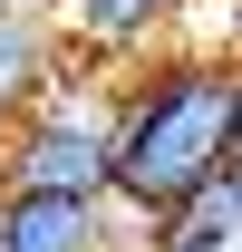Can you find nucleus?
<instances>
[{
	"instance_id": "nucleus-1",
	"label": "nucleus",
	"mask_w": 242,
	"mask_h": 252,
	"mask_svg": "<svg viewBox=\"0 0 242 252\" xmlns=\"http://www.w3.org/2000/svg\"><path fill=\"white\" fill-rule=\"evenodd\" d=\"M242 146V59L223 39L155 49L117 78V204L146 223H175L213 175H233Z\"/></svg>"
},
{
	"instance_id": "nucleus-2",
	"label": "nucleus",
	"mask_w": 242,
	"mask_h": 252,
	"mask_svg": "<svg viewBox=\"0 0 242 252\" xmlns=\"http://www.w3.org/2000/svg\"><path fill=\"white\" fill-rule=\"evenodd\" d=\"M0 194L117 204V78H107V68L68 59V78L0 136Z\"/></svg>"
},
{
	"instance_id": "nucleus-3",
	"label": "nucleus",
	"mask_w": 242,
	"mask_h": 252,
	"mask_svg": "<svg viewBox=\"0 0 242 252\" xmlns=\"http://www.w3.org/2000/svg\"><path fill=\"white\" fill-rule=\"evenodd\" d=\"M49 20H59V49L78 68H146L155 49H184V39H204V0H39Z\"/></svg>"
},
{
	"instance_id": "nucleus-4",
	"label": "nucleus",
	"mask_w": 242,
	"mask_h": 252,
	"mask_svg": "<svg viewBox=\"0 0 242 252\" xmlns=\"http://www.w3.org/2000/svg\"><path fill=\"white\" fill-rule=\"evenodd\" d=\"M68 78V49H59V20L39 10V0H10L0 10V136L30 117L39 97Z\"/></svg>"
},
{
	"instance_id": "nucleus-5",
	"label": "nucleus",
	"mask_w": 242,
	"mask_h": 252,
	"mask_svg": "<svg viewBox=\"0 0 242 252\" xmlns=\"http://www.w3.org/2000/svg\"><path fill=\"white\" fill-rule=\"evenodd\" d=\"M0 252H117V204L0 194Z\"/></svg>"
},
{
	"instance_id": "nucleus-6",
	"label": "nucleus",
	"mask_w": 242,
	"mask_h": 252,
	"mask_svg": "<svg viewBox=\"0 0 242 252\" xmlns=\"http://www.w3.org/2000/svg\"><path fill=\"white\" fill-rule=\"evenodd\" d=\"M165 233H204V243L242 252V185H233V175H213V185L194 194V204H184V214L165 223Z\"/></svg>"
},
{
	"instance_id": "nucleus-7",
	"label": "nucleus",
	"mask_w": 242,
	"mask_h": 252,
	"mask_svg": "<svg viewBox=\"0 0 242 252\" xmlns=\"http://www.w3.org/2000/svg\"><path fill=\"white\" fill-rule=\"evenodd\" d=\"M204 39H223V49L242 59V0H204Z\"/></svg>"
},
{
	"instance_id": "nucleus-8",
	"label": "nucleus",
	"mask_w": 242,
	"mask_h": 252,
	"mask_svg": "<svg viewBox=\"0 0 242 252\" xmlns=\"http://www.w3.org/2000/svg\"><path fill=\"white\" fill-rule=\"evenodd\" d=\"M146 252H223V243H204V233H155Z\"/></svg>"
},
{
	"instance_id": "nucleus-9",
	"label": "nucleus",
	"mask_w": 242,
	"mask_h": 252,
	"mask_svg": "<svg viewBox=\"0 0 242 252\" xmlns=\"http://www.w3.org/2000/svg\"><path fill=\"white\" fill-rule=\"evenodd\" d=\"M0 10H10V0H0Z\"/></svg>"
}]
</instances>
